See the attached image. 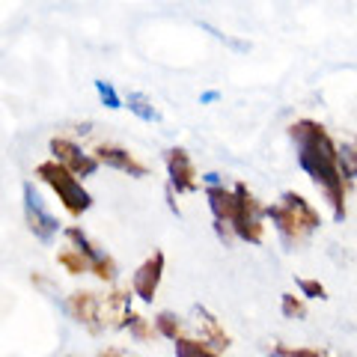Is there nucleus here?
<instances>
[{
	"instance_id": "f257e3e1",
	"label": "nucleus",
	"mask_w": 357,
	"mask_h": 357,
	"mask_svg": "<svg viewBox=\"0 0 357 357\" xmlns=\"http://www.w3.org/2000/svg\"><path fill=\"white\" fill-rule=\"evenodd\" d=\"M286 134L295 146L298 167L307 173L312 188L319 191V197L325 199L331 218L342 223L349 218V194H351L354 182L342 170L340 143L333 140V134L328 131L325 122L310 119V116L289 122Z\"/></svg>"
},
{
	"instance_id": "f03ea898",
	"label": "nucleus",
	"mask_w": 357,
	"mask_h": 357,
	"mask_svg": "<svg viewBox=\"0 0 357 357\" xmlns=\"http://www.w3.org/2000/svg\"><path fill=\"white\" fill-rule=\"evenodd\" d=\"M265 220L274 223V232L286 250H298L321 229V211L304 194L283 191L280 199L265 206Z\"/></svg>"
},
{
	"instance_id": "7ed1b4c3",
	"label": "nucleus",
	"mask_w": 357,
	"mask_h": 357,
	"mask_svg": "<svg viewBox=\"0 0 357 357\" xmlns=\"http://www.w3.org/2000/svg\"><path fill=\"white\" fill-rule=\"evenodd\" d=\"M36 178L57 194L63 208L69 211L72 218H81V215H86V211L93 208V197H89V191L81 185V178H77L72 170H66L60 161L48 158V161L36 164Z\"/></svg>"
},
{
	"instance_id": "20e7f679",
	"label": "nucleus",
	"mask_w": 357,
	"mask_h": 357,
	"mask_svg": "<svg viewBox=\"0 0 357 357\" xmlns=\"http://www.w3.org/2000/svg\"><path fill=\"white\" fill-rule=\"evenodd\" d=\"M238 194V208H236V218H232V232L236 238L244 244H262L265 241V203H259V197L244 182L232 185Z\"/></svg>"
},
{
	"instance_id": "39448f33",
	"label": "nucleus",
	"mask_w": 357,
	"mask_h": 357,
	"mask_svg": "<svg viewBox=\"0 0 357 357\" xmlns=\"http://www.w3.org/2000/svg\"><path fill=\"white\" fill-rule=\"evenodd\" d=\"M63 236H66V241H69L72 248L89 262V274L98 277V280H105V283H114V280H116V274H119L116 259H114L110 253H105L102 248H98V244L89 238L81 227H66V229H63Z\"/></svg>"
},
{
	"instance_id": "423d86ee",
	"label": "nucleus",
	"mask_w": 357,
	"mask_h": 357,
	"mask_svg": "<svg viewBox=\"0 0 357 357\" xmlns=\"http://www.w3.org/2000/svg\"><path fill=\"white\" fill-rule=\"evenodd\" d=\"M21 197H24V220H27V229L42 244H51L54 238L60 236V220L48 211V206H45V199L39 197V191H36V185H33V182H24V188H21Z\"/></svg>"
},
{
	"instance_id": "0eeeda50",
	"label": "nucleus",
	"mask_w": 357,
	"mask_h": 357,
	"mask_svg": "<svg viewBox=\"0 0 357 357\" xmlns=\"http://www.w3.org/2000/svg\"><path fill=\"white\" fill-rule=\"evenodd\" d=\"M164 167H167V178L176 194H194L199 191V173L194 167L191 152L182 149V146H170L164 152Z\"/></svg>"
},
{
	"instance_id": "6e6552de",
	"label": "nucleus",
	"mask_w": 357,
	"mask_h": 357,
	"mask_svg": "<svg viewBox=\"0 0 357 357\" xmlns=\"http://www.w3.org/2000/svg\"><path fill=\"white\" fill-rule=\"evenodd\" d=\"M164 265H167L164 250H152L146 259L137 265V271L131 274V292L137 295L143 304H152L155 295H158L161 280H164Z\"/></svg>"
},
{
	"instance_id": "1a4fd4ad",
	"label": "nucleus",
	"mask_w": 357,
	"mask_h": 357,
	"mask_svg": "<svg viewBox=\"0 0 357 357\" xmlns=\"http://www.w3.org/2000/svg\"><path fill=\"white\" fill-rule=\"evenodd\" d=\"M66 312L77 321L81 328H86L93 337H98V333L105 331L102 325V295L89 292V289H77V292H72L69 298H66Z\"/></svg>"
},
{
	"instance_id": "9d476101",
	"label": "nucleus",
	"mask_w": 357,
	"mask_h": 357,
	"mask_svg": "<svg viewBox=\"0 0 357 357\" xmlns=\"http://www.w3.org/2000/svg\"><path fill=\"white\" fill-rule=\"evenodd\" d=\"M51 155H54V161H60L66 170H72L77 178L93 176V173L98 170V158H96V155H86V152L77 146L75 140H69V137H54V140H51Z\"/></svg>"
},
{
	"instance_id": "9b49d317",
	"label": "nucleus",
	"mask_w": 357,
	"mask_h": 357,
	"mask_svg": "<svg viewBox=\"0 0 357 357\" xmlns=\"http://www.w3.org/2000/svg\"><path fill=\"white\" fill-rule=\"evenodd\" d=\"M93 155L98 158V164L110 167V170L126 173V176H131V178H146V176H149V167L143 164V161L134 158L128 149L116 146V143H102V146H96Z\"/></svg>"
},
{
	"instance_id": "f8f14e48",
	"label": "nucleus",
	"mask_w": 357,
	"mask_h": 357,
	"mask_svg": "<svg viewBox=\"0 0 357 357\" xmlns=\"http://www.w3.org/2000/svg\"><path fill=\"white\" fill-rule=\"evenodd\" d=\"M191 312H194V321H191V325H194V337L206 340L208 345H215L218 351H227L232 345V337H229V331L223 328V321L208 307H199V304Z\"/></svg>"
},
{
	"instance_id": "ddd939ff",
	"label": "nucleus",
	"mask_w": 357,
	"mask_h": 357,
	"mask_svg": "<svg viewBox=\"0 0 357 357\" xmlns=\"http://www.w3.org/2000/svg\"><path fill=\"white\" fill-rule=\"evenodd\" d=\"M131 316V292L128 289H114L102 295V325L105 331H126Z\"/></svg>"
},
{
	"instance_id": "4468645a",
	"label": "nucleus",
	"mask_w": 357,
	"mask_h": 357,
	"mask_svg": "<svg viewBox=\"0 0 357 357\" xmlns=\"http://www.w3.org/2000/svg\"><path fill=\"white\" fill-rule=\"evenodd\" d=\"M176 357H227V354L218 351L215 345H208L206 340L185 333V337L176 340Z\"/></svg>"
},
{
	"instance_id": "2eb2a0df",
	"label": "nucleus",
	"mask_w": 357,
	"mask_h": 357,
	"mask_svg": "<svg viewBox=\"0 0 357 357\" xmlns=\"http://www.w3.org/2000/svg\"><path fill=\"white\" fill-rule=\"evenodd\" d=\"M152 325L164 340H170V342H176L178 337H185V321L178 319V312H173V310H161L158 316L152 319Z\"/></svg>"
},
{
	"instance_id": "dca6fc26",
	"label": "nucleus",
	"mask_w": 357,
	"mask_h": 357,
	"mask_svg": "<svg viewBox=\"0 0 357 357\" xmlns=\"http://www.w3.org/2000/svg\"><path fill=\"white\" fill-rule=\"evenodd\" d=\"M268 354L271 357H331L328 349H319V345H292V342H274Z\"/></svg>"
},
{
	"instance_id": "f3484780",
	"label": "nucleus",
	"mask_w": 357,
	"mask_h": 357,
	"mask_svg": "<svg viewBox=\"0 0 357 357\" xmlns=\"http://www.w3.org/2000/svg\"><path fill=\"white\" fill-rule=\"evenodd\" d=\"M280 312H283V319L289 321H301V319H307V298L304 295H298V292H286L280 295Z\"/></svg>"
},
{
	"instance_id": "a211bd4d",
	"label": "nucleus",
	"mask_w": 357,
	"mask_h": 357,
	"mask_svg": "<svg viewBox=\"0 0 357 357\" xmlns=\"http://www.w3.org/2000/svg\"><path fill=\"white\" fill-rule=\"evenodd\" d=\"M57 265L63 268L66 274H72V277H81V274H86V271H89V262H86L84 256L77 253L75 248L60 250V253H57Z\"/></svg>"
},
{
	"instance_id": "6ab92c4d",
	"label": "nucleus",
	"mask_w": 357,
	"mask_h": 357,
	"mask_svg": "<svg viewBox=\"0 0 357 357\" xmlns=\"http://www.w3.org/2000/svg\"><path fill=\"white\" fill-rule=\"evenodd\" d=\"M126 331H128L137 342H149V340L155 337V333H158V331H155V325H152V321H149L146 316H140V312H134V310H131V316H128Z\"/></svg>"
},
{
	"instance_id": "aec40b11",
	"label": "nucleus",
	"mask_w": 357,
	"mask_h": 357,
	"mask_svg": "<svg viewBox=\"0 0 357 357\" xmlns=\"http://www.w3.org/2000/svg\"><path fill=\"white\" fill-rule=\"evenodd\" d=\"M126 105H128L131 114H134V116H140L143 122H155V119H158V110H155V105H152L143 93H128Z\"/></svg>"
},
{
	"instance_id": "412c9836",
	"label": "nucleus",
	"mask_w": 357,
	"mask_h": 357,
	"mask_svg": "<svg viewBox=\"0 0 357 357\" xmlns=\"http://www.w3.org/2000/svg\"><path fill=\"white\" fill-rule=\"evenodd\" d=\"M298 295H304L307 301H325L328 286L316 280V277H298Z\"/></svg>"
},
{
	"instance_id": "4be33fe9",
	"label": "nucleus",
	"mask_w": 357,
	"mask_h": 357,
	"mask_svg": "<svg viewBox=\"0 0 357 357\" xmlns=\"http://www.w3.org/2000/svg\"><path fill=\"white\" fill-rule=\"evenodd\" d=\"M340 158H342V170L345 176L351 178V182H357V140H345L340 143Z\"/></svg>"
},
{
	"instance_id": "5701e85b",
	"label": "nucleus",
	"mask_w": 357,
	"mask_h": 357,
	"mask_svg": "<svg viewBox=\"0 0 357 357\" xmlns=\"http://www.w3.org/2000/svg\"><path fill=\"white\" fill-rule=\"evenodd\" d=\"M96 93H98V102H102L105 107H110V110H119V107H122V98L116 96L114 84H107V81H96Z\"/></svg>"
},
{
	"instance_id": "b1692460",
	"label": "nucleus",
	"mask_w": 357,
	"mask_h": 357,
	"mask_svg": "<svg viewBox=\"0 0 357 357\" xmlns=\"http://www.w3.org/2000/svg\"><path fill=\"white\" fill-rule=\"evenodd\" d=\"M98 357H126V351L122 349H105V351H98Z\"/></svg>"
},
{
	"instance_id": "393cba45",
	"label": "nucleus",
	"mask_w": 357,
	"mask_h": 357,
	"mask_svg": "<svg viewBox=\"0 0 357 357\" xmlns=\"http://www.w3.org/2000/svg\"><path fill=\"white\" fill-rule=\"evenodd\" d=\"M354 140H357V137H354Z\"/></svg>"
},
{
	"instance_id": "a878e982",
	"label": "nucleus",
	"mask_w": 357,
	"mask_h": 357,
	"mask_svg": "<svg viewBox=\"0 0 357 357\" xmlns=\"http://www.w3.org/2000/svg\"><path fill=\"white\" fill-rule=\"evenodd\" d=\"M126 357H128V354H126Z\"/></svg>"
}]
</instances>
